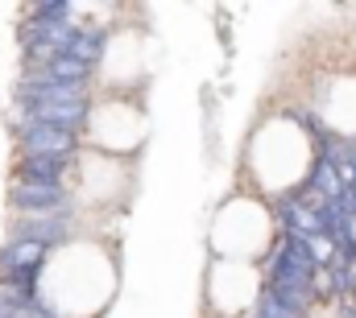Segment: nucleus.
I'll return each mask as SVG.
<instances>
[{"label":"nucleus","instance_id":"obj_1","mask_svg":"<svg viewBox=\"0 0 356 318\" xmlns=\"http://www.w3.org/2000/svg\"><path fill=\"white\" fill-rule=\"evenodd\" d=\"M319 252L311 240H298V236H282L277 252L269 256L266 265V277H269V294L290 306L294 315H307L311 298H315V273H319Z\"/></svg>","mask_w":356,"mask_h":318},{"label":"nucleus","instance_id":"obj_2","mask_svg":"<svg viewBox=\"0 0 356 318\" xmlns=\"http://www.w3.org/2000/svg\"><path fill=\"white\" fill-rule=\"evenodd\" d=\"M42 256H46V248H38L29 240H8L0 252V285L33 290V281L42 273Z\"/></svg>","mask_w":356,"mask_h":318},{"label":"nucleus","instance_id":"obj_3","mask_svg":"<svg viewBox=\"0 0 356 318\" xmlns=\"http://www.w3.org/2000/svg\"><path fill=\"white\" fill-rule=\"evenodd\" d=\"M29 112V124H54L67 133H79L83 116H88V99H38V103H21Z\"/></svg>","mask_w":356,"mask_h":318},{"label":"nucleus","instance_id":"obj_4","mask_svg":"<svg viewBox=\"0 0 356 318\" xmlns=\"http://www.w3.org/2000/svg\"><path fill=\"white\" fill-rule=\"evenodd\" d=\"M21 145H25V158H71L75 153V133L54 128V124H25Z\"/></svg>","mask_w":356,"mask_h":318},{"label":"nucleus","instance_id":"obj_5","mask_svg":"<svg viewBox=\"0 0 356 318\" xmlns=\"http://www.w3.org/2000/svg\"><path fill=\"white\" fill-rule=\"evenodd\" d=\"M13 207L29 215H58L71 207L63 186H38V182H13Z\"/></svg>","mask_w":356,"mask_h":318},{"label":"nucleus","instance_id":"obj_6","mask_svg":"<svg viewBox=\"0 0 356 318\" xmlns=\"http://www.w3.org/2000/svg\"><path fill=\"white\" fill-rule=\"evenodd\" d=\"M67 236V215H29L25 224H17L13 240H29L38 248H50Z\"/></svg>","mask_w":356,"mask_h":318},{"label":"nucleus","instance_id":"obj_7","mask_svg":"<svg viewBox=\"0 0 356 318\" xmlns=\"http://www.w3.org/2000/svg\"><path fill=\"white\" fill-rule=\"evenodd\" d=\"M67 169H71V158H25V161H21V169H17V182L58 186Z\"/></svg>","mask_w":356,"mask_h":318},{"label":"nucleus","instance_id":"obj_8","mask_svg":"<svg viewBox=\"0 0 356 318\" xmlns=\"http://www.w3.org/2000/svg\"><path fill=\"white\" fill-rule=\"evenodd\" d=\"M99 50H104V33L99 29H71V42H67V50L58 58H75L83 67H95Z\"/></svg>","mask_w":356,"mask_h":318},{"label":"nucleus","instance_id":"obj_9","mask_svg":"<svg viewBox=\"0 0 356 318\" xmlns=\"http://www.w3.org/2000/svg\"><path fill=\"white\" fill-rule=\"evenodd\" d=\"M67 12H71V4H67V0H42V4H33V8H29V17H33V21H54V25H63V21H67Z\"/></svg>","mask_w":356,"mask_h":318},{"label":"nucleus","instance_id":"obj_10","mask_svg":"<svg viewBox=\"0 0 356 318\" xmlns=\"http://www.w3.org/2000/svg\"><path fill=\"white\" fill-rule=\"evenodd\" d=\"M257 318H302V315H294L290 306H282V302L266 290V294H261V302H257Z\"/></svg>","mask_w":356,"mask_h":318},{"label":"nucleus","instance_id":"obj_11","mask_svg":"<svg viewBox=\"0 0 356 318\" xmlns=\"http://www.w3.org/2000/svg\"><path fill=\"white\" fill-rule=\"evenodd\" d=\"M0 318H8V315H0Z\"/></svg>","mask_w":356,"mask_h":318}]
</instances>
